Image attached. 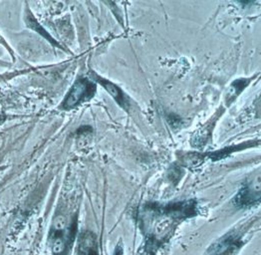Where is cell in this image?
Returning a JSON list of instances; mask_svg holds the SVG:
<instances>
[{"label":"cell","mask_w":261,"mask_h":255,"mask_svg":"<svg viewBox=\"0 0 261 255\" xmlns=\"http://www.w3.org/2000/svg\"><path fill=\"white\" fill-rule=\"evenodd\" d=\"M260 201V181L259 176L256 181L244 184L243 187L233 198V203L240 209H249L259 205Z\"/></svg>","instance_id":"4"},{"label":"cell","mask_w":261,"mask_h":255,"mask_svg":"<svg viewBox=\"0 0 261 255\" xmlns=\"http://www.w3.org/2000/svg\"><path fill=\"white\" fill-rule=\"evenodd\" d=\"M93 77H95V80L97 82H99L101 85L103 86L108 92H109L110 95L114 98V100L122 107L123 109L125 110H129L130 108V103H129V99L128 97L125 95V93L118 87L117 85H115L114 83L110 82L109 80H106L100 76H98L97 74L95 73H92Z\"/></svg>","instance_id":"6"},{"label":"cell","mask_w":261,"mask_h":255,"mask_svg":"<svg viewBox=\"0 0 261 255\" xmlns=\"http://www.w3.org/2000/svg\"><path fill=\"white\" fill-rule=\"evenodd\" d=\"M74 223H69L65 216L58 215L53 220L49 241L53 255H64L74 234Z\"/></svg>","instance_id":"2"},{"label":"cell","mask_w":261,"mask_h":255,"mask_svg":"<svg viewBox=\"0 0 261 255\" xmlns=\"http://www.w3.org/2000/svg\"><path fill=\"white\" fill-rule=\"evenodd\" d=\"M247 84H248V80L246 79H240L232 83V85L229 88V93H231V96H233L232 100L240 95V92L247 86Z\"/></svg>","instance_id":"8"},{"label":"cell","mask_w":261,"mask_h":255,"mask_svg":"<svg viewBox=\"0 0 261 255\" xmlns=\"http://www.w3.org/2000/svg\"><path fill=\"white\" fill-rule=\"evenodd\" d=\"M241 235L238 233H228L217 240L206 251L205 255H234L242 246Z\"/></svg>","instance_id":"5"},{"label":"cell","mask_w":261,"mask_h":255,"mask_svg":"<svg viewBox=\"0 0 261 255\" xmlns=\"http://www.w3.org/2000/svg\"><path fill=\"white\" fill-rule=\"evenodd\" d=\"M96 92V84L86 78L78 79L66 96L62 103L64 110L74 109L80 104L92 99Z\"/></svg>","instance_id":"3"},{"label":"cell","mask_w":261,"mask_h":255,"mask_svg":"<svg viewBox=\"0 0 261 255\" xmlns=\"http://www.w3.org/2000/svg\"><path fill=\"white\" fill-rule=\"evenodd\" d=\"M197 213L195 199L169 205L147 203L139 213L141 231L145 236V250L150 254L166 244L174 235L177 225Z\"/></svg>","instance_id":"1"},{"label":"cell","mask_w":261,"mask_h":255,"mask_svg":"<svg viewBox=\"0 0 261 255\" xmlns=\"http://www.w3.org/2000/svg\"><path fill=\"white\" fill-rule=\"evenodd\" d=\"M78 254L99 255L96 236L90 232L80 234L78 239Z\"/></svg>","instance_id":"7"}]
</instances>
